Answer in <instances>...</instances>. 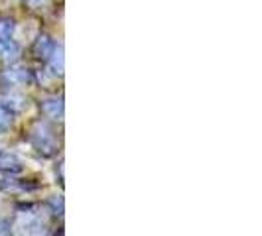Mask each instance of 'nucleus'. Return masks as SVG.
<instances>
[{"label": "nucleus", "instance_id": "f257e3e1", "mask_svg": "<svg viewBox=\"0 0 262 236\" xmlns=\"http://www.w3.org/2000/svg\"><path fill=\"white\" fill-rule=\"evenodd\" d=\"M30 142L34 146V150L43 157H55L59 152V144L53 136L52 128L43 122H34L30 130Z\"/></svg>", "mask_w": 262, "mask_h": 236}, {"label": "nucleus", "instance_id": "f03ea898", "mask_svg": "<svg viewBox=\"0 0 262 236\" xmlns=\"http://www.w3.org/2000/svg\"><path fill=\"white\" fill-rule=\"evenodd\" d=\"M53 48H55V43H53V39L48 36V34H41L38 38L34 39V43H32V55L39 59V61H48L50 59V55H52Z\"/></svg>", "mask_w": 262, "mask_h": 236}, {"label": "nucleus", "instance_id": "7ed1b4c3", "mask_svg": "<svg viewBox=\"0 0 262 236\" xmlns=\"http://www.w3.org/2000/svg\"><path fill=\"white\" fill-rule=\"evenodd\" d=\"M24 170V163L22 159L12 154V152H0V173H8V175H14V173H20Z\"/></svg>", "mask_w": 262, "mask_h": 236}, {"label": "nucleus", "instance_id": "20e7f679", "mask_svg": "<svg viewBox=\"0 0 262 236\" xmlns=\"http://www.w3.org/2000/svg\"><path fill=\"white\" fill-rule=\"evenodd\" d=\"M39 108H41L46 118H52V120H61L63 118V99H57V97L46 99V101L39 103Z\"/></svg>", "mask_w": 262, "mask_h": 236}, {"label": "nucleus", "instance_id": "39448f33", "mask_svg": "<svg viewBox=\"0 0 262 236\" xmlns=\"http://www.w3.org/2000/svg\"><path fill=\"white\" fill-rule=\"evenodd\" d=\"M50 67H52V73L57 75V77H63V69H66V63H63V45H55L53 48L52 55H50Z\"/></svg>", "mask_w": 262, "mask_h": 236}, {"label": "nucleus", "instance_id": "423d86ee", "mask_svg": "<svg viewBox=\"0 0 262 236\" xmlns=\"http://www.w3.org/2000/svg\"><path fill=\"white\" fill-rule=\"evenodd\" d=\"M18 59H20V48H18V43H14L12 39L6 41V43H2V61L6 65H14Z\"/></svg>", "mask_w": 262, "mask_h": 236}, {"label": "nucleus", "instance_id": "0eeeda50", "mask_svg": "<svg viewBox=\"0 0 262 236\" xmlns=\"http://www.w3.org/2000/svg\"><path fill=\"white\" fill-rule=\"evenodd\" d=\"M26 189H36V185L26 183V181H22V179H2V183H0V191H6V193L26 191Z\"/></svg>", "mask_w": 262, "mask_h": 236}, {"label": "nucleus", "instance_id": "6e6552de", "mask_svg": "<svg viewBox=\"0 0 262 236\" xmlns=\"http://www.w3.org/2000/svg\"><path fill=\"white\" fill-rule=\"evenodd\" d=\"M14 30H16V22L10 16H0V43L10 41L14 36Z\"/></svg>", "mask_w": 262, "mask_h": 236}, {"label": "nucleus", "instance_id": "1a4fd4ad", "mask_svg": "<svg viewBox=\"0 0 262 236\" xmlns=\"http://www.w3.org/2000/svg\"><path fill=\"white\" fill-rule=\"evenodd\" d=\"M12 122H14V110L10 106L0 105V132L10 130Z\"/></svg>", "mask_w": 262, "mask_h": 236}, {"label": "nucleus", "instance_id": "9d476101", "mask_svg": "<svg viewBox=\"0 0 262 236\" xmlns=\"http://www.w3.org/2000/svg\"><path fill=\"white\" fill-rule=\"evenodd\" d=\"M24 236H41L43 234V223L39 219H30L26 224H24Z\"/></svg>", "mask_w": 262, "mask_h": 236}, {"label": "nucleus", "instance_id": "9b49d317", "mask_svg": "<svg viewBox=\"0 0 262 236\" xmlns=\"http://www.w3.org/2000/svg\"><path fill=\"white\" fill-rule=\"evenodd\" d=\"M4 79L8 81V85H18V83H30L32 81L28 71H6Z\"/></svg>", "mask_w": 262, "mask_h": 236}, {"label": "nucleus", "instance_id": "f8f14e48", "mask_svg": "<svg viewBox=\"0 0 262 236\" xmlns=\"http://www.w3.org/2000/svg\"><path fill=\"white\" fill-rule=\"evenodd\" d=\"M50 205L53 207V215H57V217L63 215V199L61 197H52L50 199Z\"/></svg>", "mask_w": 262, "mask_h": 236}, {"label": "nucleus", "instance_id": "ddd939ff", "mask_svg": "<svg viewBox=\"0 0 262 236\" xmlns=\"http://www.w3.org/2000/svg\"><path fill=\"white\" fill-rule=\"evenodd\" d=\"M0 236H14L12 224L6 219H0Z\"/></svg>", "mask_w": 262, "mask_h": 236}, {"label": "nucleus", "instance_id": "4468645a", "mask_svg": "<svg viewBox=\"0 0 262 236\" xmlns=\"http://www.w3.org/2000/svg\"><path fill=\"white\" fill-rule=\"evenodd\" d=\"M57 173H59V185L63 187V161H59V166H57Z\"/></svg>", "mask_w": 262, "mask_h": 236}]
</instances>
